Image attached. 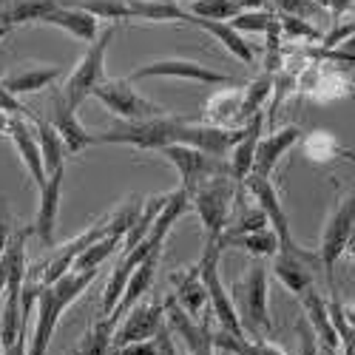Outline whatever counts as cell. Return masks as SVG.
Returning <instances> with one entry per match:
<instances>
[{"instance_id": "obj_40", "label": "cell", "mask_w": 355, "mask_h": 355, "mask_svg": "<svg viewBox=\"0 0 355 355\" xmlns=\"http://www.w3.org/2000/svg\"><path fill=\"white\" fill-rule=\"evenodd\" d=\"M276 6L284 12V15H293V17H310L315 9H318V3L315 0H276Z\"/></svg>"}, {"instance_id": "obj_15", "label": "cell", "mask_w": 355, "mask_h": 355, "mask_svg": "<svg viewBox=\"0 0 355 355\" xmlns=\"http://www.w3.org/2000/svg\"><path fill=\"white\" fill-rule=\"evenodd\" d=\"M162 248L165 245H159V248H154L151 253H148L139 264H137V270L131 273V279H128V284H125V293H123V299H120V304H116L108 315L120 324V318L142 299V295L151 290V284H154V279H157V270H159V261H162Z\"/></svg>"}, {"instance_id": "obj_24", "label": "cell", "mask_w": 355, "mask_h": 355, "mask_svg": "<svg viewBox=\"0 0 355 355\" xmlns=\"http://www.w3.org/2000/svg\"><path fill=\"white\" fill-rule=\"evenodd\" d=\"M131 17L148 23H191V12L180 0H128Z\"/></svg>"}, {"instance_id": "obj_42", "label": "cell", "mask_w": 355, "mask_h": 355, "mask_svg": "<svg viewBox=\"0 0 355 355\" xmlns=\"http://www.w3.org/2000/svg\"><path fill=\"white\" fill-rule=\"evenodd\" d=\"M0 111H3V114H12V116H15V114L23 116V114L28 111V108L9 92V88H3V83H0Z\"/></svg>"}, {"instance_id": "obj_30", "label": "cell", "mask_w": 355, "mask_h": 355, "mask_svg": "<svg viewBox=\"0 0 355 355\" xmlns=\"http://www.w3.org/2000/svg\"><path fill=\"white\" fill-rule=\"evenodd\" d=\"M270 92H273V74L270 71H264L261 77L250 80L242 88V108H239V116H236V125H248L256 114H261V105L270 97Z\"/></svg>"}, {"instance_id": "obj_32", "label": "cell", "mask_w": 355, "mask_h": 355, "mask_svg": "<svg viewBox=\"0 0 355 355\" xmlns=\"http://www.w3.org/2000/svg\"><path fill=\"white\" fill-rule=\"evenodd\" d=\"M225 248H242L250 256H276L279 253V236L273 227L245 233V236H225Z\"/></svg>"}, {"instance_id": "obj_13", "label": "cell", "mask_w": 355, "mask_h": 355, "mask_svg": "<svg viewBox=\"0 0 355 355\" xmlns=\"http://www.w3.org/2000/svg\"><path fill=\"white\" fill-rule=\"evenodd\" d=\"M77 108H71L66 103V94L63 92H51V114H49V123L54 125V131L60 134V139L66 142V151L69 154H80L85 148L97 145L94 134L85 131L83 123L77 120Z\"/></svg>"}, {"instance_id": "obj_7", "label": "cell", "mask_w": 355, "mask_h": 355, "mask_svg": "<svg viewBox=\"0 0 355 355\" xmlns=\"http://www.w3.org/2000/svg\"><path fill=\"white\" fill-rule=\"evenodd\" d=\"M94 97L125 123H139V120H154V116H165L168 108L151 103L148 97H142L131 80H103L94 88Z\"/></svg>"}, {"instance_id": "obj_19", "label": "cell", "mask_w": 355, "mask_h": 355, "mask_svg": "<svg viewBox=\"0 0 355 355\" xmlns=\"http://www.w3.org/2000/svg\"><path fill=\"white\" fill-rule=\"evenodd\" d=\"M261 128H264V111L256 114L253 120L245 125V137L233 145L227 165H230V176L236 182H245L248 173L253 171V157H256V145L261 139Z\"/></svg>"}, {"instance_id": "obj_31", "label": "cell", "mask_w": 355, "mask_h": 355, "mask_svg": "<svg viewBox=\"0 0 355 355\" xmlns=\"http://www.w3.org/2000/svg\"><path fill=\"white\" fill-rule=\"evenodd\" d=\"M123 239H125V233H108V236H103V239H97L92 248H85V250L74 259L71 270H80V273H85V270H100V264L123 248Z\"/></svg>"}, {"instance_id": "obj_2", "label": "cell", "mask_w": 355, "mask_h": 355, "mask_svg": "<svg viewBox=\"0 0 355 355\" xmlns=\"http://www.w3.org/2000/svg\"><path fill=\"white\" fill-rule=\"evenodd\" d=\"M188 120L182 116H154V120H139V123H123V125H114L108 131L94 134L97 142L105 145H134L142 148V151H162L168 145H180L182 128Z\"/></svg>"}, {"instance_id": "obj_39", "label": "cell", "mask_w": 355, "mask_h": 355, "mask_svg": "<svg viewBox=\"0 0 355 355\" xmlns=\"http://www.w3.org/2000/svg\"><path fill=\"white\" fill-rule=\"evenodd\" d=\"M279 28H282V35L293 37L295 43H299V40H318V28L310 26V20H304V17L282 15L279 17Z\"/></svg>"}, {"instance_id": "obj_38", "label": "cell", "mask_w": 355, "mask_h": 355, "mask_svg": "<svg viewBox=\"0 0 355 355\" xmlns=\"http://www.w3.org/2000/svg\"><path fill=\"white\" fill-rule=\"evenodd\" d=\"M270 222H268V214H264L259 205H253V208H245L239 222L225 227V236H245V233H256V230H264Z\"/></svg>"}, {"instance_id": "obj_37", "label": "cell", "mask_w": 355, "mask_h": 355, "mask_svg": "<svg viewBox=\"0 0 355 355\" xmlns=\"http://www.w3.org/2000/svg\"><path fill=\"white\" fill-rule=\"evenodd\" d=\"M273 12H264V9H242L233 20H227L236 32H268L270 23H273Z\"/></svg>"}, {"instance_id": "obj_11", "label": "cell", "mask_w": 355, "mask_h": 355, "mask_svg": "<svg viewBox=\"0 0 355 355\" xmlns=\"http://www.w3.org/2000/svg\"><path fill=\"white\" fill-rule=\"evenodd\" d=\"M148 77H176V80H196V83H205V85H233V88H245L248 83L245 80H236L230 74H222V71H214L208 66H202L196 60H157V63H148L142 69H137L128 80L137 83V80H148Z\"/></svg>"}, {"instance_id": "obj_49", "label": "cell", "mask_w": 355, "mask_h": 355, "mask_svg": "<svg viewBox=\"0 0 355 355\" xmlns=\"http://www.w3.org/2000/svg\"><path fill=\"white\" fill-rule=\"evenodd\" d=\"M9 32H12V26H0V40H3Z\"/></svg>"}, {"instance_id": "obj_23", "label": "cell", "mask_w": 355, "mask_h": 355, "mask_svg": "<svg viewBox=\"0 0 355 355\" xmlns=\"http://www.w3.org/2000/svg\"><path fill=\"white\" fill-rule=\"evenodd\" d=\"M191 26H196V28H202V32H208L211 37H216L236 60H242V63H253L256 60V51L250 49V43L236 32V28L230 26V23H225V20H205V17H193L191 15Z\"/></svg>"}, {"instance_id": "obj_25", "label": "cell", "mask_w": 355, "mask_h": 355, "mask_svg": "<svg viewBox=\"0 0 355 355\" xmlns=\"http://www.w3.org/2000/svg\"><path fill=\"white\" fill-rule=\"evenodd\" d=\"M63 74H66L63 66H35V69L9 74V77H3L0 83H3V88H9L15 97H20V94H35V92H40V88L54 85Z\"/></svg>"}, {"instance_id": "obj_44", "label": "cell", "mask_w": 355, "mask_h": 355, "mask_svg": "<svg viewBox=\"0 0 355 355\" xmlns=\"http://www.w3.org/2000/svg\"><path fill=\"white\" fill-rule=\"evenodd\" d=\"M318 6H327V9H333V17H338L341 12H347L349 6H355V0H315Z\"/></svg>"}, {"instance_id": "obj_41", "label": "cell", "mask_w": 355, "mask_h": 355, "mask_svg": "<svg viewBox=\"0 0 355 355\" xmlns=\"http://www.w3.org/2000/svg\"><path fill=\"white\" fill-rule=\"evenodd\" d=\"M108 355H159V344H157V338L137 341V344H125V347L108 349Z\"/></svg>"}, {"instance_id": "obj_3", "label": "cell", "mask_w": 355, "mask_h": 355, "mask_svg": "<svg viewBox=\"0 0 355 355\" xmlns=\"http://www.w3.org/2000/svg\"><path fill=\"white\" fill-rule=\"evenodd\" d=\"M222 250H225V236L222 239H214V242H205V250H202V259H199V276L205 282V290H208V302H211V310H214V315L219 321V327L227 330L230 336L245 338L242 315L236 313V304L230 299L227 287L222 284V276H219Z\"/></svg>"}, {"instance_id": "obj_48", "label": "cell", "mask_w": 355, "mask_h": 355, "mask_svg": "<svg viewBox=\"0 0 355 355\" xmlns=\"http://www.w3.org/2000/svg\"><path fill=\"white\" fill-rule=\"evenodd\" d=\"M347 250L352 253V259H355V230H352V236H349V242H347Z\"/></svg>"}, {"instance_id": "obj_29", "label": "cell", "mask_w": 355, "mask_h": 355, "mask_svg": "<svg viewBox=\"0 0 355 355\" xmlns=\"http://www.w3.org/2000/svg\"><path fill=\"white\" fill-rule=\"evenodd\" d=\"M57 6H60L57 0H9V3L0 9V26L40 23V17Z\"/></svg>"}, {"instance_id": "obj_46", "label": "cell", "mask_w": 355, "mask_h": 355, "mask_svg": "<svg viewBox=\"0 0 355 355\" xmlns=\"http://www.w3.org/2000/svg\"><path fill=\"white\" fill-rule=\"evenodd\" d=\"M242 9H264L268 6V0H236Z\"/></svg>"}, {"instance_id": "obj_36", "label": "cell", "mask_w": 355, "mask_h": 355, "mask_svg": "<svg viewBox=\"0 0 355 355\" xmlns=\"http://www.w3.org/2000/svg\"><path fill=\"white\" fill-rule=\"evenodd\" d=\"M304 151H307V157H310L313 162H330V159H336L338 154H344L341 145H338V139H336L333 134H327V131L310 134V137L304 139Z\"/></svg>"}, {"instance_id": "obj_6", "label": "cell", "mask_w": 355, "mask_h": 355, "mask_svg": "<svg viewBox=\"0 0 355 355\" xmlns=\"http://www.w3.org/2000/svg\"><path fill=\"white\" fill-rule=\"evenodd\" d=\"M230 199H233V176H216V180L199 185L191 193V208L199 214L205 225V242H214L225 236Z\"/></svg>"}, {"instance_id": "obj_12", "label": "cell", "mask_w": 355, "mask_h": 355, "mask_svg": "<svg viewBox=\"0 0 355 355\" xmlns=\"http://www.w3.org/2000/svg\"><path fill=\"white\" fill-rule=\"evenodd\" d=\"M6 137L12 139L15 145V151L23 162V168L32 173V180L37 185V191L46 185L49 180V173H46V162H43V154H40V145H37V134L32 128V123L26 120V116L15 114L12 120H9V128H6Z\"/></svg>"}, {"instance_id": "obj_21", "label": "cell", "mask_w": 355, "mask_h": 355, "mask_svg": "<svg viewBox=\"0 0 355 355\" xmlns=\"http://www.w3.org/2000/svg\"><path fill=\"white\" fill-rule=\"evenodd\" d=\"M173 284H176V293H173L176 304H180L191 318L199 321L205 304H208V290H205V282L199 276V264L188 268L185 273H176L173 276Z\"/></svg>"}, {"instance_id": "obj_35", "label": "cell", "mask_w": 355, "mask_h": 355, "mask_svg": "<svg viewBox=\"0 0 355 355\" xmlns=\"http://www.w3.org/2000/svg\"><path fill=\"white\" fill-rule=\"evenodd\" d=\"M188 12L193 17H205V20H233L242 12V6L236 0H191Z\"/></svg>"}, {"instance_id": "obj_34", "label": "cell", "mask_w": 355, "mask_h": 355, "mask_svg": "<svg viewBox=\"0 0 355 355\" xmlns=\"http://www.w3.org/2000/svg\"><path fill=\"white\" fill-rule=\"evenodd\" d=\"M114 330H116V321H114L111 315L97 318L92 327L85 330V336H83V341H80V352H83V355H108Z\"/></svg>"}, {"instance_id": "obj_47", "label": "cell", "mask_w": 355, "mask_h": 355, "mask_svg": "<svg viewBox=\"0 0 355 355\" xmlns=\"http://www.w3.org/2000/svg\"><path fill=\"white\" fill-rule=\"evenodd\" d=\"M344 315H347V324H349V327H355V304L344 307Z\"/></svg>"}, {"instance_id": "obj_14", "label": "cell", "mask_w": 355, "mask_h": 355, "mask_svg": "<svg viewBox=\"0 0 355 355\" xmlns=\"http://www.w3.org/2000/svg\"><path fill=\"white\" fill-rule=\"evenodd\" d=\"M63 180H66V168H57V171L49 173L46 185L40 188V205H37V216H35L32 233L46 248H54V227H57V214H60Z\"/></svg>"}, {"instance_id": "obj_10", "label": "cell", "mask_w": 355, "mask_h": 355, "mask_svg": "<svg viewBox=\"0 0 355 355\" xmlns=\"http://www.w3.org/2000/svg\"><path fill=\"white\" fill-rule=\"evenodd\" d=\"M120 321L123 324L111 336V349L137 344V341H151L165 324V299L157 295V299L145 302V304H134Z\"/></svg>"}, {"instance_id": "obj_20", "label": "cell", "mask_w": 355, "mask_h": 355, "mask_svg": "<svg viewBox=\"0 0 355 355\" xmlns=\"http://www.w3.org/2000/svg\"><path fill=\"white\" fill-rule=\"evenodd\" d=\"M299 299H302V307H304V313H307V318H310V324H313V336H318V341L324 344V349H336V352H341V338H338V333H336V327H333V321H330L327 302H324L313 287L304 290Z\"/></svg>"}, {"instance_id": "obj_26", "label": "cell", "mask_w": 355, "mask_h": 355, "mask_svg": "<svg viewBox=\"0 0 355 355\" xmlns=\"http://www.w3.org/2000/svg\"><path fill=\"white\" fill-rule=\"evenodd\" d=\"M273 273L276 279L295 295H302L304 290L313 287V273H310V261L293 256V253H276L273 256Z\"/></svg>"}, {"instance_id": "obj_16", "label": "cell", "mask_w": 355, "mask_h": 355, "mask_svg": "<svg viewBox=\"0 0 355 355\" xmlns=\"http://www.w3.org/2000/svg\"><path fill=\"white\" fill-rule=\"evenodd\" d=\"M242 307L245 315L250 318L253 327L270 330L268 318V268L264 264H253L242 282Z\"/></svg>"}, {"instance_id": "obj_45", "label": "cell", "mask_w": 355, "mask_h": 355, "mask_svg": "<svg viewBox=\"0 0 355 355\" xmlns=\"http://www.w3.org/2000/svg\"><path fill=\"white\" fill-rule=\"evenodd\" d=\"M9 239H12V233H9V219H6L3 205H0V256H3V250H6Z\"/></svg>"}, {"instance_id": "obj_5", "label": "cell", "mask_w": 355, "mask_h": 355, "mask_svg": "<svg viewBox=\"0 0 355 355\" xmlns=\"http://www.w3.org/2000/svg\"><path fill=\"white\" fill-rule=\"evenodd\" d=\"M176 171H180V188L193 193L199 185L216 180V176H230V165L222 157L205 154L191 145H168L159 151Z\"/></svg>"}, {"instance_id": "obj_4", "label": "cell", "mask_w": 355, "mask_h": 355, "mask_svg": "<svg viewBox=\"0 0 355 355\" xmlns=\"http://www.w3.org/2000/svg\"><path fill=\"white\" fill-rule=\"evenodd\" d=\"M245 185H248L253 202L259 205L264 214H268V222L273 225V230H276V236H279V250H282V253H293V256H299V259H304V261H310V264H318V261H321L318 253H307L299 242L293 239L290 219H287V214H284V205H282V199H279V191H276V185H273L270 176H259V173L250 171L248 180H245Z\"/></svg>"}, {"instance_id": "obj_43", "label": "cell", "mask_w": 355, "mask_h": 355, "mask_svg": "<svg viewBox=\"0 0 355 355\" xmlns=\"http://www.w3.org/2000/svg\"><path fill=\"white\" fill-rule=\"evenodd\" d=\"M299 336H302V355H318V338L304 321L299 324Z\"/></svg>"}, {"instance_id": "obj_27", "label": "cell", "mask_w": 355, "mask_h": 355, "mask_svg": "<svg viewBox=\"0 0 355 355\" xmlns=\"http://www.w3.org/2000/svg\"><path fill=\"white\" fill-rule=\"evenodd\" d=\"M242 108V88H225V92H216L208 103H205V123L208 125H236V116H239Z\"/></svg>"}, {"instance_id": "obj_28", "label": "cell", "mask_w": 355, "mask_h": 355, "mask_svg": "<svg viewBox=\"0 0 355 355\" xmlns=\"http://www.w3.org/2000/svg\"><path fill=\"white\" fill-rule=\"evenodd\" d=\"M168 196L171 193H162V196H148L145 202H142V211H139V216L134 219V225L128 227V233H125V239H123V256L125 253H131L148 233H151V227H154V222H157V216L162 214V208H165V202H168Z\"/></svg>"}, {"instance_id": "obj_50", "label": "cell", "mask_w": 355, "mask_h": 355, "mask_svg": "<svg viewBox=\"0 0 355 355\" xmlns=\"http://www.w3.org/2000/svg\"><path fill=\"white\" fill-rule=\"evenodd\" d=\"M69 355H83V352H80V347H77V349H71V352H69Z\"/></svg>"}, {"instance_id": "obj_18", "label": "cell", "mask_w": 355, "mask_h": 355, "mask_svg": "<svg viewBox=\"0 0 355 355\" xmlns=\"http://www.w3.org/2000/svg\"><path fill=\"white\" fill-rule=\"evenodd\" d=\"M40 23L63 28V32H69L71 37H77L83 43H94L97 40V17L83 12V9H74V6H57L49 15H43Z\"/></svg>"}, {"instance_id": "obj_1", "label": "cell", "mask_w": 355, "mask_h": 355, "mask_svg": "<svg viewBox=\"0 0 355 355\" xmlns=\"http://www.w3.org/2000/svg\"><path fill=\"white\" fill-rule=\"evenodd\" d=\"M97 270H69L66 276H60L51 284H37L35 282V293H37V304H35V327H32V338H28L26 355H46L49 341L54 336V327L60 321L63 310L71 307L83 290L94 282Z\"/></svg>"}, {"instance_id": "obj_9", "label": "cell", "mask_w": 355, "mask_h": 355, "mask_svg": "<svg viewBox=\"0 0 355 355\" xmlns=\"http://www.w3.org/2000/svg\"><path fill=\"white\" fill-rule=\"evenodd\" d=\"M355 230V188L338 202L336 214L330 216L327 227H324L321 236V248H318V259H321V268L327 273V279L333 282V268L336 261L341 259V253L347 250V242Z\"/></svg>"}, {"instance_id": "obj_8", "label": "cell", "mask_w": 355, "mask_h": 355, "mask_svg": "<svg viewBox=\"0 0 355 355\" xmlns=\"http://www.w3.org/2000/svg\"><path fill=\"white\" fill-rule=\"evenodd\" d=\"M111 40H114V26H108L103 35H97L94 43H88V51L83 54V60L71 71V77H69V83L63 88L66 103L71 108H80V103L85 97H92L94 88L105 80V51H108Z\"/></svg>"}, {"instance_id": "obj_33", "label": "cell", "mask_w": 355, "mask_h": 355, "mask_svg": "<svg viewBox=\"0 0 355 355\" xmlns=\"http://www.w3.org/2000/svg\"><path fill=\"white\" fill-rule=\"evenodd\" d=\"M60 6H74L88 15H94L97 20H128L131 9L128 0H57Z\"/></svg>"}, {"instance_id": "obj_22", "label": "cell", "mask_w": 355, "mask_h": 355, "mask_svg": "<svg viewBox=\"0 0 355 355\" xmlns=\"http://www.w3.org/2000/svg\"><path fill=\"white\" fill-rule=\"evenodd\" d=\"M23 116L32 123V128L37 134V145H40L43 162H46V173H51L57 168H66V142L60 139V134L54 131V125L46 120V116L32 114V108H28Z\"/></svg>"}, {"instance_id": "obj_17", "label": "cell", "mask_w": 355, "mask_h": 355, "mask_svg": "<svg viewBox=\"0 0 355 355\" xmlns=\"http://www.w3.org/2000/svg\"><path fill=\"white\" fill-rule=\"evenodd\" d=\"M302 128L299 125H284L268 137H261L256 145V157H253V173L259 176H273V168L279 165V159L290 151V148L302 139Z\"/></svg>"}]
</instances>
